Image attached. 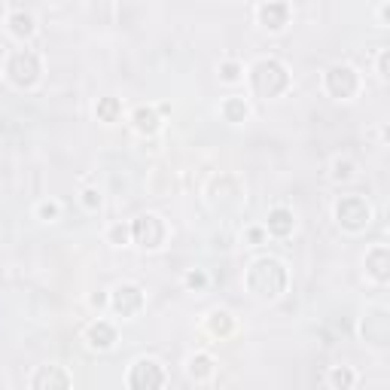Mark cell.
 Wrapping results in <instances>:
<instances>
[{
	"label": "cell",
	"mask_w": 390,
	"mask_h": 390,
	"mask_svg": "<svg viewBox=\"0 0 390 390\" xmlns=\"http://www.w3.org/2000/svg\"><path fill=\"white\" fill-rule=\"evenodd\" d=\"M247 286L259 299H277L286 286V272L277 259H257L247 272Z\"/></svg>",
	"instance_id": "obj_1"
},
{
	"label": "cell",
	"mask_w": 390,
	"mask_h": 390,
	"mask_svg": "<svg viewBox=\"0 0 390 390\" xmlns=\"http://www.w3.org/2000/svg\"><path fill=\"white\" fill-rule=\"evenodd\" d=\"M250 83H253V92H257L259 98H275V95H281L286 89L290 76H286L281 61L268 58V61H259V65L250 70Z\"/></svg>",
	"instance_id": "obj_2"
},
{
	"label": "cell",
	"mask_w": 390,
	"mask_h": 390,
	"mask_svg": "<svg viewBox=\"0 0 390 390\" xmlns=\"http://www.w3.org/2000/svg\"><path fill=\"white\" fill-rule=\"evenodd\" d=\"M6 74H10V83L19 86V89H31L40 79V58L34 52H15L6 65Z\"/></svg>",
	"instance_id": "obj_3"
},
{
	"label": "cell",
	"mask_w": 390,
	"mask_h": 390,
	"mask_svg": "<svg viewBox=\"0 0 390 390\" xmlns=\"http://www.w3.org/2000/svg\"><path fill=\"white\" fill-rule=\"evenodd\" d=\"M336 220H339L345 229L357 232V229H363L366 222L372 220V211H369V204H366L360 195H345V198H341V202L336 204Z\"/></svg>",
	"instance_id": "obj_4"
},
{
	"label": "cell",
	"mask_w": 390,
	"mask_h": 390,
	"mask_svg": "<svg viewBox=\"0 0 390 390\" xmlns=\"http://www.w3.org/2000/svg\"><path fill=\"white\" fill-rule=\"evenodd\" d=\"M131 238L140 244L143 250H156V247H162V241H165V226H162V220H159L156 213H143V217L134 220Z\"/></svg>",
	"instance_id": "obj_5"
},
{
	"label": "cell",
	"mask_w": 390,
	"mask_h": 390,
	"mask_svg": "<svg viewBox=\"0 0 390 390\" xmlns=\"http://www.w3.org/2000/svg\"><path fill=\"white\" fill-rule=\"evenodd\" d=\"M326 89H330V95H336V98H351V95L360 89V79H357L354 67L336 65L326 74Z\"/></svg>",
	"instance_id": "obj_6"
},
{
	"label": "cell",
	"mask_w": 390,
	"mask_h": 390,
	"mask_svg": "<svg viewBox=\"0 0 390 390\" xmlns=\"http://www.w3.org/2000/svg\"><path fill=\"white\" fill-rule=\"evenodd\" d=\"M165 384V372L156 360H138L131 366V375H129V387L143 390V387H162Z\"/></svg>",
	"instance_id": "obj_7"
},
{
	"label": "cell",
	"mask_w": 390,
	"mask_h": 390,
	"mask_svg": "<svg viewBox=\"0 0 390 390\" xmlns=\"http://www.w3.org/2000/svg\"><path fill=\"white\" fill-rule=\"evenodd\" d=\"M140 305H143V293H140V286H134V284L116 286V293H113V308H116V314L131 317V314H138V311H140Z\"/></svg>",
	"instance_id": "obj_8"
},
{
	"label": "cell",
	"mask_w": 390,
	"mask_h": 390,
	"mask_svg": "<svg viewBox=\"0 0 390 390\" xmlns=\"http://www.w3.org/2000/svg\"><path fill=\"white\" fill-rule=\"evenodd\" d=\"M286 19H290L286 3H262L259 6V22L266 31H281L286 25Z\"/></svg>",
	"instance_id": "obj_9"
},
{
	"label": "cell",
	"mask_w": 390,
	"mask_h": 390,
	"mask_svg": "<svg viewBox=\"0 0 390 390\" xmlns=\"http://www.w3.org/2000/svg\"><path fill=\"white\" fill-rule=\"evenodd\" d=\"M86 339H89V348H95V351H110L116 341V330L104 320H98L95 326H89V332H86Z\"/></svg>",
	"instance_id": "obj_10"
},
{
	"label": "cell",
	"mask_w": 390,
	"mask_h": 390,
	"mask_svg": "<svg viewBox=\"0 0 390 390\" xmlns=\"http://www.w3.org/2000/svg\"><path fill=\"white\" fill-rule=\"evenodd\" d=\"M293 226H296V220H293V213L286 208H275L272 213H268V235L286 238L293 232Z\"/></svg>",
	"instance_id": "obj_11"
},
{
	"label": "cell",
	"mask_w": 390,
	"mask_h": 390,
	"mask_svg": "<svg viewBox=\"0 0 390 390\" xmlns=\"http://www.w3.org/2000/svg\"><path fill=\"white\" fill-rule=\"evenodd\" d=\"M31 384H34V387H67L70 384V375H65L58 366H43V369L34 375Z\"/></svg>",
	"instance_id": "obj_12"
},
{
	"label": "cell",
	"mask_w": 390,
	"mask_h": 390,
	"mask_svg": "<svg viewBox=\"0 0 390 390\" xmlns=\"http://www.w3.org/2000/svg\"><path fill=\"white\" fill-rule=\"evenodd\" d=\"M131 122H134V129H138L140 134H156L159 125H162V119H159V113L153 107H138L134 110V116H131Z\"/></svg>",
	"instance_id": "obj_13"
},
{
	"label": "cell",
	"mask_w": 390,
	"mask_h": 390,
	"mask_svg": "<svg viewBox=\"0 0 390 390\" xmlns=\"http://www.w3.org/2000/svg\"><path fill=\"white\" fill-rule=\"evenodd\" d=\"M10 31H13V37H19V40H28L31 34L37 31V22H34V15L31 13H13L10 15Z\"/></svg>",
	"instance_id": "obj_14"
},
{
	"label": "cell",
	"mask_w": 390,
	"mask_h": 390,
	"mask_svg": "<svg viewBox=\"0 0 390 390\" xmlns=\"http://www.w3.org/2000/svg\"><path fill=\"white\" fill-rule=\"evenodd\" d=\"M366 266H369V272L378 277V281H387V247H375L366 257Z\"/></svg>",
	"instance_id": "obj_15"
},
{
	"label": "cell",
	"mask_w": 390,
	"mask_h": 390,
	"mask_svg": "<svg viewBox=\"0 0 390 390\" xmlns=\"http://www.w3.org/2000/svg\"><path fill=\"white\" fill-rule=\"evenodd\" d=\"M189 375H193L195 381H204V378H211L213 375V360L208 354H195L193 360H189Z\"/></svg>",
	"instance_id": "obj_16"
},
{
	"label": "cell",
	"mask_w": 390,
	"mask_h": 390,
	"mask_svg": "<svg viewBox=\"0 0 390 390\" xmlns=\"http://www.w3.org/2000/svg\"><path fill=\"white\" fill-rule=\"evenodd\" d=\"M208 330L213 332V336H229V332H232V314L229 311H211Z\"/></svg>",
	"instance_id": "obj_17"
},
{
	"label": "cell",
	"mask_w": 390,
	"mask_h": 390,
	"mask_svg": "<svg viewBox=\"0 0 390 390\" xmlns=\"http://www.w3.org/2000/svg\"><path fill=\"white\" fill-rule=\"evenodd\" d=\"M222 116H226L229 122H244V119H247V101L244 98H229L226 104H222Z\"/></svg>",
	"instance_id": "obj_18"
},
{
	"label": "cell",
	"mask_w": 390,
	"mask_h": 390,
	"mask_svg": "<svg viewBox=\"0 0 390 390\" xmlns=\"http://www.w3.org/2000/svg\"><path fill=\"white\" fill-rule=\"evenodd\" d=\"M119 113H122V104H119L116 98H104V101L98 104V116L104 119V122H116Z\"/></svg>",
	"instance_id": "obj_19"
},
{
	"label": "cell",
	"mask_w": 390,
	"mask_h": 390,
	"mask_svg": "<svg viewBox=\"0 0 390 390\" xmlns=\"http://www.w3.org/2000/svg\"><path fill=\"white\" fill-rule=\"evenodd\" d=\"M351 177H354L351 159H336V162H332V180H351Z\"/></svg>",
	"instance_id": "obj_20"
},
{
	"label": "cell",
	"mask_w": 390,
	"mask_h": 390,
	"mask_svg": "<svg viewBox=\"0 0 390 390\" xmlns=\"http://www.w3.org/2000/svg\"><path fill=\"white\" fill-rule=\"evenodd\" d=\"M220 79L222 83H238V79H241V65H238V61H222L220 65Z\"/></svg>",
	"instance_id": "obj_21"
},
{
	"label": "cell",
	"mask_w": 390,
	"mask_h": 390,
	"mask_svg": "<svg viewBox=\"0 0 390 390\" xmlns=\"http://www.w3.org/2000/svg\"><path fill=\"white\" fill-rule=\"evenodd\" d=\"M330 381H332L336 387H351V384H354V372H351V369H336V372L330 375Z\"/></svg>",
	"instance_id": "obj_22"
},
{
	"label": "cell",
	"mask_w": 390,
	"mask_h": 390,
	"mask_svg": "<svg viewBox=\"0 0 390 390\" xmlns=\"http://www.w3.org/2000/svg\"><path fill=\"white\" fill-rule=\"evenodd\" d=\"M131 238V226H122V222H116L113 229H110V241L113 244H125Z\"/></svg>",
	"instance_id": "obj_23"
},
{
	"label": "cell",
	"mask_w": 390,
	"mask_h": 390,
	"mask_svg": "<svg viewBox=\"0 0 390 390\" xmlns=\"http://www.w3.org/2000/svg\"><path fill=\"white\" fill-rule=\"evenodd\" d=\"M83 204L89 211H98L101 208V193H98V189H86V193H83Z\"/></svg>",
	"instance_id": "obj_24"
},
{
	"label": "cell",
	"mask_w": 390,
	"mask_h": 390,
	"mask_svg": "<svg viewBox=\"0 0 390 390\" xmlns=\"http://www.w3.org/2000/svg\"><path fill=\"white\" fill-rule=\"evenodd\" d=\"M37 213H40V220H58V204H55V202H43L37 208Z\"/></svg>",
	"instance_id": "obj_25"
},
{
	"label": "cell",
	"mask_w": 390,
	"mask_h": 390,
	"mask_svg": "<svg viewBox=\"0 0 390 390\" xmlns=\"http://www.w3.org/2000/svg\"><path fill=\"white\" fill-rule=\"evenodd\" d=\"M204 284H208V277H204L202 272H189L186 275V286H193V290H202Z\"/></svg>",
	"instance_id": "obj_26"
},
{
	"label": "cell",
	"mask_w": 390,
	"mask_h": 390,
	"mask_svg": "<svg viewBox=\"0 0 390 390\" xmlns=\"http://www.w3.org/2000/svg\"><path fill=\"white\" fill-rule=\"evenodd\" d=\"M378 76L387 79V52H381V58H378Z\"/></svg>",
	"instance_id": "obj_27"
},
{
	"label": "cell",
	"mask_w": 390,
	"mask_h": 390,
	"mask_svg": "<svg viewBox=\"0 0 390 390\" xmlns=\"http://www.w3.org/2000/svg\"><path fill=\"white\" fill-rule=\"evenodd\" d=\"M247 238H250L253 244H259L262 238H266V232H262V229H250V232H247Z\"/></svg>",
	"instance_id": "obj_28"
},
{
	"label": "cell",
	"mask_w": 390,
	"mask_h": 390,
	"mask_svg": "<svg viewBox=\"0 0 390 390\" xmlns=\"http://www.w3.org/2000/svg\"><path fill=\"white\" fill-rule=\"evenodd\" d=\"M104 302H107V299L101 296V293H98V296H92V305H95V308H101V305H104Z\"/></svg>",
	"instance_id": "obj_29"
}]
</instances>
